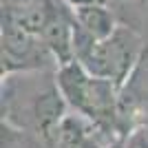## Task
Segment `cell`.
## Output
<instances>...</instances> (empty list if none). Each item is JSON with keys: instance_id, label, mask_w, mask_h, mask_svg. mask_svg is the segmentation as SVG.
<instances>
[{"instance_id": "6da1fadb", "label": "cell", "mask_w": 148, "mask_h": 148, "mask_svg": "<svg viewBox=\"0 0 148 148\" xmlns=\"http://www.w3.org/2000/svg\"><path fill=\"white\" fill-rule=\"evenodd\" d=\"M139 49L142 40L124 25H119L104 40H93L75 22V60L97 77L113 80L122 86L139 58Z\"/></svg>"}, {"instance_id": "7a4b0ae2", "label": "cell", "mask_w": 148, "mask_h": 148, "mask_svg": "<svg viewBox=\"0 0 148 148\" xmlns=\"http://www.w3.org/2000/svg\"><path fill=\"white\" fill-rule=\"evenodd\" d=\"M119 84L88 73L77 60L58 69V93L93 124H111L117 111Z\"/></svg>"}, {"instance_id": "3957f363", "label": "cell", "mask_w": 148, "mask_h": 148, "mask_svg": "<svg viewBox=\"0 0 148 148\" xmlns=\"http://www.w3.org/2000/svg\"><path fill=\"white\" fill-rule=\"evenodd\" d=\"M49 60H56L42 42V38L2 18V73L40 69Z\"/></svg>"}, {"instance_id": "277c9868", "label": "cell", "mask_w": 148, "mask_h": 148, "mask_svg": "<svg viewBox=\"0 0 148 148\" xmlns=\"http://www.w3.org/2000/svg\"><path fill=\"white\" fill-rule=\"evenodd\" d=\"M75 22L86 36H91L93 40H104L117 29V20L113 16V11L104 2L91 7H82V9H73Z\"/></svg>"}, {"instance_id": "5b68a950", "label": "cell", "mask_w": 148, "mask_h": 148, "mask_svg": "<svg viewBox=\"0 0 148 148\" xmlns=\"http://www.w3.org/2000/svg\"><path fill=\"white\" fill-rule=\"evenodd\" d=\"M122 148H148V124H139L130 128L124 137Z\"/></svg>"}, {"instance_id": "8992f818", "label": "cell", "mask_w": 148, "mask_h": 148, "mask_svg": "<svg viewBox=\"0 0 148 148\" xmlns=\"http://www.w3.org/2000/svg\"><path fill=\"white\" fill-rule=\"evenodd\" d=\"M66 7L71 9H82V7H91V5H99V2H104V0H62Z\"/></svg>"}]
</instances>
